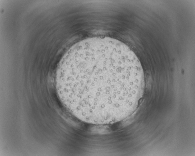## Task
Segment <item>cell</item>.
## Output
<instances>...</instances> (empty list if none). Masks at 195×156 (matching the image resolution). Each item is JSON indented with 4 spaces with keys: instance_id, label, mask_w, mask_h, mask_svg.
Wrapping results in <instances>:
<instances>
[{
    "instance_id": "obj_1",
    "label": "cell",
    "mask_w": 195,
    "mask_h": 156,
    "mask_svg": "<svg viewBox=\"0 0 195 156\" xmlns=\"http://www.w3.org/2000/svg\"><path fill=\"white\" fill-rule=\"evenodd\" d=\"M56 80L70 110L95 119L123 115L139 103L145 88L136 55L124 43L108 37L87 38L70 48Z\"/></svg>"
}]
</instances>
